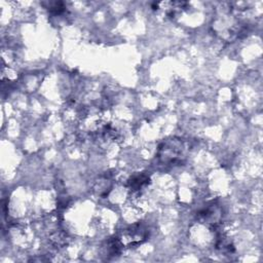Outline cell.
I'll use <instances>...</instances> for the list:
<instances>
[{
	"instance_id": "3957f363",
	"label": "cell",
	"mask_w": 263,
	"mask_h": 263,
	"mask_svg": "<svg viewBox=\"0 0 263 263\" xmlns=\"http://www.w3.org/2000/svg\"><path fill=\"white\" fill-rule=\"evenodd\" d=\"M150 182V178L148 175L144 174V173H139L137 175L132 176L128 181H127V185L132 190H140L142 189L144 186L148 185Z\"/></svg>"
},
{
	"instance_id": "6da1fadb",
	"label": "cell",
	"mask_w": 263,
	"mask_h": 263,
	"mask_svg": "<svg viewBox=\"0 0 263 263\" xmlns=\"http://www.w3.org/2000/svg\"><path fill=\"white\" fill-rule=\"evenodd\" d=\"M184 144L180 139H171L158 147V158L164 163L181 162L184 156Z\"/></svg>"
},
{
	"instance_id": "7a4b0ae2",
	"label": "cell",
	"mask_w": 263,
	"mask_h": 263,
	"mask_svg": "<svg viewBox=\"0 0 263 263\" xmlns=\"http://www.w3.org/2000/svg\"><path fill=\"white\" fill-rule=\"evenodd\" d=\"M147 238V231L140 225H136L130 227L126 230V232L123 234V238H119L121 243L123 240H126L124 242L126 246H136L142 243Z\"/></svg>"
}]
</instances>
